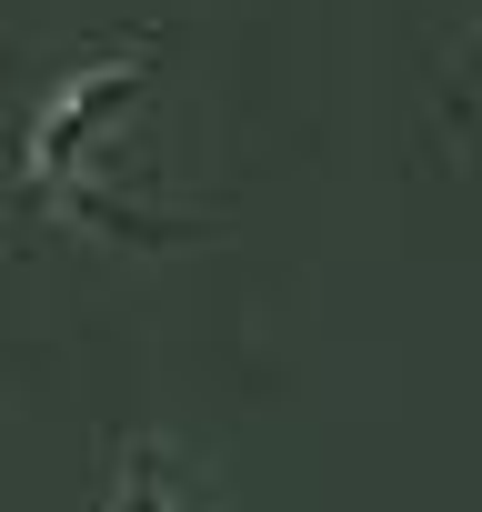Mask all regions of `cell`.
Listing matches in <instances>:
<instances>
[{
    "instance_id": "cell-1",
    "label": "cell",
    "mask_w": 482,
    "mask_h": 512,
    "mask_svg": "<svg viewBox=\"0 0 482 512\" xmlns=\"http://www.w3.org/2000/svg\"><path fill=\"white\" fill-rule=\"evenodd\" d=\"M101 512H161V452L151 442H111V502Z\"/></svg>"
}]
</instances>
